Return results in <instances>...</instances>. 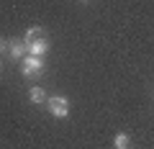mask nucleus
Wrapping results in <instances>:
<instances>
[{
	"mask_svg": "<svg viewBox=\"0 0 154 149\" xmlns=\"http://www.w3.org/2000/svg\"><path fill=\"white\" fill-rule=\"evenodd\" d=\"M44 70H46V62H44V57H31V54H26L21 59V75L26 80H33V77H38V75H44Z\"/></svg>",
	"mask_w": 154,
	"mask_h": 149,
	"instance_id": "nucleus-1",
	"label": "nucleus"
},
{
	"mask_svg": "<svg viewBox=\"0 0 154 149\" xmlns=\"http://www.w3.org/2000/svg\"><path fill=\"white\" fill-rule=\"evenodd\" d=\"M46 108L54 118H67L69 116V98L64 95H49L46 98Z\"/></svg>",
	"mask_w": 154,
	"mask_h": 149,
	"instance_id": "nucleus-2",
	"label": "nucleus"
},
{
	"mask_svg": "<svg viewBox=\"0 0 154 149\" xmlns=\"http://www.w3.org/2000/svg\"><path fill=\"white\" fill-rule=\"evenodd\" d=\"M26 46H28V54L31 57H46L49 49H51V41L46 39V36H38V39H33L31 44H26Z\"/></svg>",
	"mask_w": 154,
	"mask_h": 149,
	"instance_id": "nucleus-3",
	"label": "nucleus"
},
{
	"mask_svg": "<svg viewBox=\"0 0 154 149\" xmlns=\"http://www.w3.org/2000/svg\"><path fill=\"white\" fill-rule=\"evenodd\" d=\"M28 54V46L23 44V39H13V41H8V57L11 59H23V57Z\"/></svg>",
	"mask_w": 154,
	"mask_h": 149,
	"instance_id": "nucleus-4",
	"label": "nucleus"
},
{
	"mask_svg": "<svg viewBox=\"0 0 154 149\" xmlns=\"http://www.w3.org/2000/svg\"><path fill=\"white\" fill-rule=\"evenodd\" d=\"M46 90L44 88H38V85H33L31 90H28V103H33V105H41V103H46Z\"/></svg>",
	"mask_w": 154,
	"mask_h": 149,
	"instance_id": "nucleus-5",
	"label": "nucleus"
},
{
	"mask_svg": "<svg viewBox=\"0 0 154 149\" xmlns=\"http://www.w3.org/2000/svg\"><path fill=\"white\" fill-rule=\"evenodd\" d=\"M38 36H44V28L41 26H28L26 33H23V44H31V41L38 39Z\"/></svg>",
	"mask_w": 154,
	"mask_h": 149,
	"instance_id": "nucleus-6",
	"label": "nucleus"
},
{
	"mask_svg": "<svg viewBox=\"0 0 154 149\" xmlns=\"http://www.w3.org/2000/svg\"><path fill=\"white\" fill-rule=\"evenodd\" d=\"M128 144H131V136H128V134H116L113 136V147L116 149H128Z\"/></svg>",
	"mask_w": 154,
	"mask_h": 149,
	"instance_id": "nucleus-7",
	"label": "nucleus"
},
{
	"mask_svg": "<svg viewBox=\"0 0 154 149\" xmlns=\"http://www.w3.org/2000/svg\"><path fill=\"white\" fill-rule=\"evenodd\" d=\"M8 51V39H0V54H5Z\"/></svg>",
	"mask_w": 154,
	"mask_h": 149,
	"instance_id": "nucleus-8",
	"label": "nucleus"
},
{
	"mask_svg": "<svg viewBox=\"0 0 154 149\" xmlns=\"http://www.w3.org/2000/svg\"><path fill=\"white\" fill-rule=\"evenodd\" d=\"M0 70H3V62H0Z\"/></svg>",
	"mask_w": 154,
	"mask_h": 149,
	"instance_id": "nucleus-9",
	"label": "nucleus"
},
{
	"mask_svg": "<svg viewBox=\"0 0 154 149\" xmlns=\"http://www.w3.org/2000/svg\"><path fill=\"white\" fill-rule=\"evenodd\" d=\"M82 3H88V0H82Z\"/></svg>",
	"mask_w": 154,
	"mask_h": 149,
	"instance_id": "nucleus-10",
	"label": "nucleus"
},
{
	"mask_svg": "<svg viewBox=\"0 0 154 149\" xmlns=\"http://www.w3.org/2000/svg\"><path fill=\"white\" fill-rule=\"evenodd\" d=\"M128 149H131V147H128Z\"/></svg>",
	"mask_w": 154,
	"mask_h": 149,
	"instance_id": "nucleus-11",
	"label": "nucleus"
}]
</instances>
